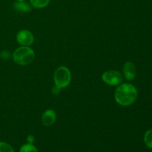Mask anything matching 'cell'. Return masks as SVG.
Segmentation results:
<instances>
[{
    "instance_id": "obj_2",
    "label": "cell",
    "mask_w": 152,
    "mask_h": 152,
    "mask_svg": "<svg viewBox=\"0 0 152 152\" xmlns=\"http://www.w3.org/2000/svg\"><path fill=\"white\" fill-rule=\"evenodd\" d=\"M35 57L34 51L28 46H22L14 50L13 59L19 65H27L31 64Z\"/></svg>"
},
{
    "instance_id": "obj_10",
    "label": "cell",
    "mask_w": 152,
    "mask_h": 152,
    "mask_svg": "<svg viewBox=\"0 0 152 152\" xmlns=\"http://www.w3.org/2000/svg\"><path fill=\"white\" fill-rule=\"evenodd\" d=\"M144 142L148 148H152V129L145 132L144 135Z\"/></svg>"
},
{
    "instance_id": "obj_4",
    "label": "cell",
    "mask_w": 152,
    "mask_h": 152,
    "mask_svg": "<svg viewBox=\"0 0 152 152\" xmlns=\"http://www.w3.org/2000/svg\"><path fill=\"white\" fill-rule=\"evenodd\" d=\"M102 80L104 83L109 86H115L121 84L123 79L121 73L114 70H110L102 74Z\"/></svg>"
},
{
    "instance_id": "obj_6",
    "label": "cell",
    "mask_w": 152,
    "mask_h": 152,
    "mask_svg": "<svg viewBox=\"0 0 152 152\" xmlns=\"http://www.w3.org/2000/svg\"><path fill=\"white\" fill-rule=\"evenodd\" d=\"M123 74L124 77L128 81H132L136 77L137 69L136 66L132 62L128 61L123 66Z\"/></svg>"
},
{
    "instance_id": "obj_15",
    "label": "cell",
    "mask_w": 152,
    "mask_h": 152,
    "mask_svg": "<svg viewBox=\"0 0 152 152\" xmlns=\"http://www.w3.org/2000/svg\"><path fill=\"white\" fill-rule=\"evenodd\" d=\"M60 90H61L60 88H59L56 87V86H55L54 87H53V88H52V92H53V93L54 94H59V91H60Z\"/></svg>"
},
{
    "instance_id": "obj_16",
    "label": "cell",
    "mask_w": 152,
    "mask_h": 152,
    "mask_svg": "<svg viewBox=\"0 0 152 152\" xmlns=\"http://www.w3.org/2000/svg\"><path fill=\"white\" fill-rule=\"evenodd\" d=\"M17 1H25V0H17Z\"/></svg>"
},
{
    "instance_id": "obj_14",
    "label": "cell",
    "mask_w": 152,
    "mask_h": 152,
    "mask_svg": "<svg viewBox=\"0 0 152 152\" xmlns=\"http://www.w3.org/2000/svg\"><path fill=\"white\" fill-rule=\"evenodd\" d=\"M34 140H35V139H34V137L33 136V135H29V136H28V137H27V141H28V143L33 144L34 143Z\"/></svg>"
},
{
    "instance_id": "obj_11",
    "label": "cell",
    "mask_w": 152,
    "mask_h": 152,
    "mask_svg": "<svg viewBox=\"0 0 152 152\" xmlns=\"http://www.w3.org/2000/svg\"><path fill=\"white\" fill-rule=\"evenodd\" d=\"M19 152H38L37 148L33 144L27 143L21 147Z\"/></svg>"
},
{
    "instance_id": "obj_3",
    "label": "cell",
    "mask_w": 152,
    "mask_h": 152,
    "mask_svg": "<svg viewBox=\"0 0 152 152\" xmlns=\"http://www.w3.org/2000/svg\"><path fill=\"white\" fill-rule=\"evenodd\" d=\"M55 86L59 88H65L69 86L71 81V74L67 67L61 66L56 70L53 75Z\"/></svg>"
},
{
    "instance_id": "obj_9",
    "label": "cell",
    "mask_w": 152,
    "mask_h": 152,
    "mask_svg": "<svg viewBox=\"0 0 152 152\" xmlns=\"http://www.w3.org/2000/svg\"><path fill=\"white\" fill-rule=\"evenodd\" d=\"M33 7L35 8H43L48 5L50 0H30Z\"/></svg>"
},
{
    "instance_id": "obj_7",
    "label": "cell",
    "mask_w": 152,
    "mask_h": 152,
    "mask_svg": "<svg viewBox=\"0 0 152 152\" xmlns=\"http://www.w3.org/2000/svg\"><path fill=\"white\" fill-rule=\"evenodd\" d=\"M56 118V112L52 109H48L43 113L42 116V122L45 126H50L55 123Z\"/></svg>"
},
{
    "instance_id": "obj_12",
    "label": "cell",
    "mask_w": 152,
    "mask_h": 152,
    "mask_svg": "<svg viewBox=\"0 0 152 152\" xmlns=\"http://www.w3.org/2000/svg\"><path fill=\"white\" fill-rule=\"evenodd\" d=\"M0 152H14V150L7 142H0Z\"/></svg>"
},
{
    "instance_id": "obj_5",
    "label": "cell",
    "mask_w": 152,
    "mask_h": 152,
    "mask_svg": "<svg viewBox=\"0 0 152 152\" xmlns=\"http://www.w3.org/2000/svg\"><path fill=\"white\" fill-rule=\"evenodd\" d=\"M16 40L22 46H30L34 41V37L31 31L22 30L16 35Z\"/></svg>"
},
{
    "instance_id": "obj_8",
    "label": "cell",
    "mask_w": 152,
    "mask_h": 152,
    "mask_svg": "<svg viewBox=\"0 0 152 152\" xmlns=\"http://www.w3.org/2000/svg\"><path fill=\"white\" fill-rule=\"evenodd\" d=\"M13 7L15 10L18 12H22V13H27V12H31L32 10V7L28 2H25V1H18L17 2L14 3Z\"/></svg>"
},
{
    "instance_id": "obj_1",
    "label": "cell",
    "mask_w": 152,
    "mask_h": 152,
    "mask_svg": "<svg viewBox=\"0 0 152 152\" xmlns=\"http://www.w3.org/2000/svg\"><path fill=\"white\" fill-rule=\"evenodd\" d=\"M136 88L129 83H123L115 91V101L122 106H129L133 104L137 98Z\"/></svg>"
},
{
    "instance_id": "obj_13",
    "label": "cell",
    "mask_w": 152,
    "mask_h": 152,
    "mask_svg": "<svg viewBox=\"0 0 152 152\" xmlns=\"http://www.w3.org/2000/svg\"><path fill=\"white\" fill-rule=\"evenodd\" d=\"M11 56V54H10V51L9 50H1L0 52V58L2 59H9Z\"/></svg>"
}]
</instances>
